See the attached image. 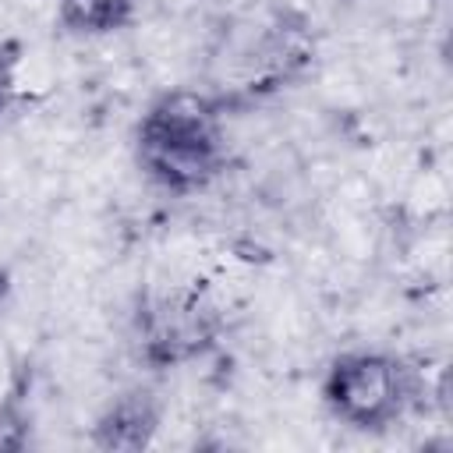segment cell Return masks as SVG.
I'll use <instances>...</instances> for the list:
<instances>
[{
	"label": "cell",
	"mask_w": 453,
	"mask_h": 453,
	"mask_svg": "<svg viewBox=\"0 0 453 453\" xmlns=\"http://www.w3.org/2000/svg\"><path fill=\"white\" fill-rule=\"evenodd\" d=\"M134 163L163 191L195 195L226 166L223 99L170 88L149 103L134 127Z\"/></svg>",
	"instance_id": "obj_1"
},
{
	"label": "cell",
	"mask_w": 453,
	"mask_h": 453,
	"mask_svg": "<svg viewBox=\"0 0 453 453\" xmlns=\"http://www.w3.org/2000/svg\"><path fill=\"white\" fill-rule=\"evenodd\" d=\"M414 400L411 368L386 350H347L329 361L322 379L326 411L357 428L379 432L396 425Z\"/></svg>",
	"instance_id": "obj_2"
},
{
	"label": "cell",
	"mask_w": 453,
	"mask_h": 453,
	"mask_svg": "<svg viewBox=\"0 0 453 453\" xmlns=\"http://www.w3.org/2000/svg\"><path fill=\"white\" fill-rule=\"evenodd\" d=\"M32 439V418L14 400H0V453H18Z\"/></svg>",
	"instance_id": "obj_5"
},
{
	"label": "cell",
	"mask_w": 453,
	"mask_h": 453,
	"mask_svg": "<svg viewBox=\"0 0 453 453\" xmlns=\"http://www.w3.org/2000/svg\"><path fill=\"white\" fill-rule=\"evenodd\" d=\"M14 99V53L0 50V117Z\"/></svg>",
	"instance_id": "obj_6"
},
{
	"label": "cell",
	"mask_w": 453,
	"mask_h": 453,
	"mask_svg": "<svg viewBox=\"0 0 453 453\" xmlns=\"http://www.w3.org/2000/svg\"><path fill=\"white\" fill-rule=\"evenodd\" d=\"M159 428V407L149 393L117 396L92 425V446L99 449H145Z\"/></svg>",
	"instance_id": "obj_3"
},
{
	"label": "cell",
	"mask_w": 453,
	"mask_h": 453,
	"mask_svg": "<svg viewBox=\"0 0 453 453\" xmlns=\"http://www.w3.org/2000/svg\"><path fill=\"white\" fill-rule=\"evenodd\" d=\"M142 0H57V25L67 35L99 39L127 28Z\"/></svg>",
	"instance_id": "obj_4"
}]
</instances>
